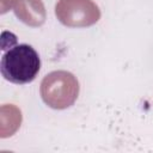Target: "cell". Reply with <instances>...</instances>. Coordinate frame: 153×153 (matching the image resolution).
<instances>
[{
  "label": "cell",
  "instance_id": "6da1fadb",
  "mask_svg": "<svg viewBox=\"0 0 153 153\" xmlns=\"http://www.w3.org/2000/svg\"><path fill=\"white\" fill-rule=\"evenodd\" d=\"M39 69V55L30 44H14L4 50L0 71L7 81L17 85L29 84L35 80Z\"/></svg>",
  "mask_w": 153,
  "mask_h": 153
},
{
  "label": "cell",
  "instance_id": "7a4b0ae2",
  "mask_svg": "<svg viewBox=\"0 0 153 153\" xmlns=\"http://www.w3.org/2000/svg\"><path fill=\"white\" fill-rule=\"evenodd\" d=\"M39 92L48 106L63 110L75 103L79 94V82L71 72L54 71L43 78Z\"/></svg>",
  "mask_w": 153,
  "mask_h": 153
},
{
  "label": "cell",
  "instance_id": "3957f363",
  "mask_svg": "<svg viewBox=\"0 0 153 153\" xmlns=\"http://www.w3.org/2000/svg\"><path fill=\"white\" fill-rule=\"evenodd\" d=\"M55 14L61 24L68 27H86L100 18L99 7L92 0H59Z\"/></svg>",
  "mask_w": 153,
  "mask_h": 153
},
{
  "label": "cell",
  "instance_id": "277c9868",
  "mask_svg": "<svg viewBox=\"0 0 153 153\" xmlns=\"http://www.w3.org/2000/svg\"><path fill=\"white\" fill-rule=\"evenodd\" d=\"M14 13L30 26H39L45 22V10L41 0H17Z\"/></svg>",
  "mask_w": 153,
  "mask_h": 153
}]
</instances>
